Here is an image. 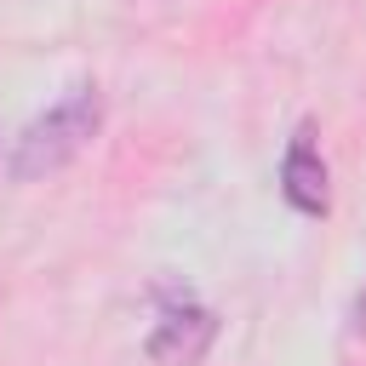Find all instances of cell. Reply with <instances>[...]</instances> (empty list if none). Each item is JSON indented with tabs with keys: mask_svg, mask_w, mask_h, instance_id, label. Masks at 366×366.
Listing matches in <instances>:
<instances>
[{
	"mask_svg": "<svg viewBox=\"0 0 366 366\" xmlns=\"http://www.w3.org/2000/svg\"><path fill=\"white\" fill-rule=\"evenodd\" d=\"M97 126H103V97H97V86H74L57 109H46L40 120L23 126V137L11 143L6 177H11V183H34V177L69 166V160L97 137Z\"/></svg>",
	"mask_w": 366,
	"mask_h": 366,
	"instance_id": "1",
	"label": "cell"
},
{
	"mask_svg": "<svg viewBox=\"0 0 366 366\" xmlns=\"http://www.w3.org/2000/svg\"><path fill=\"white\" fill-rule=\"evenodd\" d=\"M212 337H217V315L183 297V303L160 309V320H154V332H149L143 349H149L154 366H200L206 349H212Z\"/></svg>",
	"mask_w": 366,
	"mask_h": 366,
	"instance_id": "2",
	"label": "cell"
},
{
	"mask_svg": "<svg viewBox=\"0 0 366 366\" xmlns=\"http://www.w3.org/2000/svg\"><path fill=\"white\" fill-rule=\"evenodd\" d=\"M280 194H286L303 217H320V212H326V160L315 154L309 132H297L292 149H286V160H280Z\"/></svg>",
	"mask_w": 366,
	"mask_h": 366,
	"instance_id": "3",
	"label": "cell"
},
{
	"mask_svg": "<svg viewBox=\"0 0 366 366\" xmlns=\"http://www.w3.org/2000/svg\"><path fill=\"white\" fill-rule=\"evenodd\" d=\"M355 332H366V292L355 297Z\"/></svg>",
	"mask_w": 366,
	"mask_h": 366,
	"instance_id": "4",
	"label": "cell"
}]
</instances>
